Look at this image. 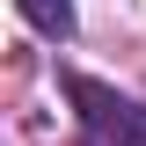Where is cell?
Listing matches in <instances>:
<instances>
[{
    "label": "cell",
    "instance_id": "1",
    "mask_svg": "<svg viewBox=\"0 0 146 146\" xmlns=\"http://www.w3.org/2000/svg\"><path fill=\"white\" fill-rule=\"evenodd\" d=\"M36 36H73V0H15Z\"/></svg>",
    "mask_w": 146,
    "mask_h": 146
}]
</instances>
